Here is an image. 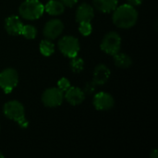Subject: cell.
Wrapping results in <instances>:
<instances>
[{
	"label": "cell",
	"instance_id": "obj_18",
	"mask_svg": "<svg viewBox=\"0 0 158 158\" xmlns=\"http://www.w3.org/2000/svg\"><path fill=\"white\" fill-rule=\"evenodd\" d=\"M69 66H70V69L73 72L80 73L81 71H82V69L84 68V61L82 58L78 57V56H77L71 57Z\"/></svg>",
	"mask_w": 158,
	"mask_h": 158
},
{
	"label": "cell",
	"instance_id": "obj_16",
	"mask_svg": "<svg viewBox=\"0 0 158 158\" xmlns=\"http://www.w3.org/2000/svg\"><path fill=\"white\" fill-rule=\"evenodd\" d=\"M113 56H114V63L118 68L126 69V68L131 67L132 64V60H131V56L125 53L118 52L116 55H114Z\"/></svg>",
	"mask_w": 158,
	"mask_h": 158
},
{
	"label": "cell",
	"instance_id": "obj_26",
	"mask_svg": "<svg viewBox=\"0 0 158 158\" xmlns=\"http://www.w3.org/2000/svg\"><path fill=\"white\" fill-rule=\"evenodd\" d=\"M2 157H4V155L0 152V158H2Z\"/></svg>",
	"mask_w": 158,
	"mask_h": 158
},
{
	"label": "cell",
	"instance_id": "obj_6",
	"mask_svg": "<svg viewBox=\"0 0 158 158\" xmlns=\"http://www.w3.org/2000/svg\"><path fill=\"white\" fill-rule=\"evenodd\" d=\"M19 74L14 69H6L0 72V88L5 94H10L18 85Z\"/></svg>",
	"mask_w": 158,
	"mask_h": 158
},
{
	"label": "cell",
	"instance_id": "obj_21",
	"mask_svg": "<svg viewBox=\"0 0 158 158\" xmlns=\"http://www.w3.org/2000/svg\"><path fill=\"white\" fill-rule=\"evenodd\" d=\"M70 87V81L67 78H61L57 81V88L62 92H66Z\"/></svg>",
	"mask_w": 158,
	"mask_h": 158
},
{
	"label": "cell",
	"instance_id": "obj_24",
	"mask_svg": "<svg viewBox=\"0 0 158 158\" xmlns=\"http://www.w3.org/2000/svg\"><path fill=\"white\" fill-rule=\"evenodd\" d=\"M127 1H128V4H130V5H131V6H139V5H141V4L143 3V0H127Z\"/></svg>",
	"mask_w": 158,
	"mask_h": 158
},
{
	"label": "cell",
	"instance_id": "obj_5",
	"mask_svg": "<svg viewBox=\"0 0 158 158\" xmlns=\"http://www.w3.org/2000/svg\"><path fill=\"white\" fill-rule=\"evenodd\" d=\"M121 46V37L116 31H110L105 35L101 42V49L111 56L116 55L119 52Z\"/></svg>",
	"mask_w": 158,
	"mask_h": 158
},
{
	"label": "cell",
	"instance_id": "obj_7",
	"mask_svg": "<svg viewBox=\"0 0 158 158\" xmlns=\"http://www.w3.org/2000/svg\"><path fill=\"white\" fill-rule=\"evenodd\" d=\"M64 100V94L58 88H49L46 89L42 95L43 104L47 107H56L59 106Z\"/></svg>",
	"mask_w": 158,
	"mask_h": 158
},
{
	"label": "cell",
	"instance_id": "obj_19",
	"mask_svg": "<svg viewBox=\"0 0 158 158\" xmlns=\"http://www.w3.org/2000/svg\"><path fill=\"white\" fill-rule=\"evenodd\" d=\"M20 35H23L27 39H34L37 35V30L32 25H23Z\"/></svg>",
	"mask_w": 158,
	"mask_h": 158
},
{
	"label": "cell",
	"instance_id": "obj_13",
	"mask_svg": "<svg viewBox=\"0 0 158 158\" xmlns=\"http://www.w3.org/2000/svg\"><path fill=\"white\" fill-rule=\"evenodd\" d=\"M110 69L104 64H100L96 66L94 71V78L93 81L94 84L98 85H104L110 78Z\"/></svg>",
	"mask_w": 158,
	"mask_h": 158
},
{
	"label": "cell",
	"instance_id": "obj_12",
	"mask_svg": "<svg viewBox=\"0 0 158 158\" xmlns=\"http://www.w3.org/2000/svg\"><path fill=\"white\" fill-rule=\"evenodd\" d=\"M94 17V10L91 5L87 3H82L78 6L76 11V20L79 23L83 21L91 22Z\"/></svg>",
	"mask_w": 158,
	"mask_h": 158
},
{
	"label": "cell",
	"instance_id": "obj_17",
	"mask_svg": "<svg viewBox=\"0 0 158 158\" xmlns=\"http://www.w3.org/2000/svg\"><path fill=\"white\" fill-rule=\"evenodd\" d=\"M40 52L44 56H50L55 52V45L50 40H43L40 43Z\"/></svg>",
	"mask_w": 158,
	"mask_h": 158
},
{
	"label": "cell",
	"instance_id": "obj_25",
	"mask_svg": "<svg viewBox=\"0 0 158 158\" xmlns=\"http://www.w3.org/2000/svg\"><path fill=\"white\" fill-rule=\"evenodd\" d=\"M151 157L152 158H157L158 157V153H157V150H156V149L153 150V152L151 153Z\"/></svg>",
	"mask_w": 158,
	"mask_h": 158
},
{
	"label": "cell",
	"instance_id": "obj_4",
	"mask_svg": "<svg viewBox=\"0 0 158 158\" xmlns=\"http://www.w3.org/2000/svg\"><path fill=\"white\" fill-rule=\"evenodd\" d=\"M57 45H58L60 52L64 56H66L69 58L77 56L79 54V51H80L79 40L71 35H66V36L62 37L58 41Z\"/></svg>",
	"mask_w": 158,
	"mask_h": 158
},
{
	"label": "cell",
	"instance_id": "obj_15",
	"mask_svg": "<svg viewBox=\"0 0 158 158\" xmlns=\"http://www.w3.org/2000/svg\"><path fill=\"white\" fill-rule=\"evenodd\" d=\"M65 10V6L60 0H50L44 6V11H46L49 15L58 16L62 14Z\"/></svg>",
	"mask_w": 158,
	"mask_h": 158
},
{
	"label": "cell",
	"instance_id": "obj_23",
	"mask_svg": "<svg viewBox=\"0 0 158 158\" xmlns=\"http://www.w3.org/2000/svg\"><path fill=\"white\" fill-rule=\"evenodd\" d=\"M64 6H69V7H72L73 6H75L78 2V0H60Z\"/></svg>",
	"mask_w": 158,
	"mask_h": 158
},
{
	"label": "cell",
	"instance_id": "obj_20",
	"mask_svg": "<svg viewBox=\"0 0 158 158\" xmlns=\"http://www.w3.org/2000/svg\"><path fill=\"white\" fill-rule=\"evenodd\" d=\"M79 31L83 36H89L92 33V31H93V27L91 25V22H88V21L80 22Z\"/></svg>",
	"mask_w": 158,
	"mask_h": 158
},
{
	"label": "cell",
	"instance_id": "obj_11",
	"mask_svg": "<svg viewBox=\"0 0 158 158\" xmlns=\"http://www.w3.org/2000/svg\"><path fill=\"white\" fill-rule=\"evenodd\" d=\"M64 98L67 100L68 103H69L72 106H78L81 105L85 98V93L83 90L78 87H69L66 92Z\"/></svg>",
	"mask_w": 158,
	"mask_h": 158
},
{
	"label": "cell",
	"instance_id": "obj_3",
	"mask_svg": "<svg viewBox=\"0 0 158 158\" xmlns=\"http://www.w3.org/2000/svg\"><path fill=\"white\" fill-rule=\"evenodd\" d=\"M19 15L28 20L39 19L44 12V6L39 0H25L19 7Z\"/></svg>",
	"mask_w": 158,
	"mask_h": 158
},
{
	"label": "cell",
	"instance_id": "obj_2",
	"mask_svg": "<svg viewBox=\"0 0 158 158\" xmlns=\"http://www.w3.org/2000/svg\"><path fill=\"white\" fill-rule=\"evenodd\" d=\"M3 112L7 118L16 121L22 129H26L29 126V122L25 118L24 106L19 101L13 100L6 103L3 107Z\"/></svg>",
	"mask_w": 158,
	"mask_h": 158
},
{
	"label": "cell",
	"instance_id": "obj_14",
	"mask_svg": "<svg viewBox=\"0 0 158 158\" xmlns=\"http://www.w3.org/2000/svg\"><path fill=\"white\" fill-rule=\"evenodd\" d=\"M118 0H94V7L102 13H109L118 6Z\"/></svg>",
	"mask_w": 158,
	"mask_h": 158
},
{
	"label": "cell",
	"instance_id": "obj_1",
	"mask_svg": "<svg viewBox=\"0 0 158 158\" xmlns=\"http://www.w3.org/2000/svg\"><path fill=\"white\" fill-rule=\"evenodd\" d=\"M112 19L117 27L121 29H130L136 24L138 12L133 6L124 4L115 8Z\"/></svg>",
	"mask_w": 158,
	"mask_h": 158
},
{
	"label": "cell",
	"instance_id": "obj_22",
	"mask_svg": "<svg viewBox=\"0 0 158 158\" xmlns=\"http://www.w3.org/2000/svg\"><path fill=\"white\" fill-rule=\"evenodd\" d=\"M96 84H94V82L92 81H89V82H87L85 85H84V89H83V92L84 93H86V94H93L94 91H95V89H96Z\"/></svg>",
	"mask_w": 158,
	"mask_h": 158
},
{
	"label": "cell",
	"instance_id": "obj_8",
	"mask_svg": "<svg viewBox=\"0 0 158 158\" xmlns=\"http://www.w3.org/2000/svg\"><path fill=\"white\" fill-rule=\"evenodd\" d=\"M93 103L97 110L106 111L113 108L115 105V100L110 94L106 92H100L94 95Z\"/></svg>",
	"mask_w": 158,
	"mask_h": 158
},
{
	"label": "cell",
	"instance_id": "obj_9",
	"mask_svg": "<svg viewBox=\"0 0 158 158\" xmlns=\"http://www.w3.org/2000/svg\"><path fill=\"white\" fill-rule=\"evenodd\" d=\"M64 30V24L60 19H53L48 20L44 27V35L47 39H56Z\"/></svg>",
	"mask_w": 158,
	"mask_h": 158
},
{
	"label": "cell",
	"instance_id": "obj_10",
	"mask_svg": "<svg viewBox=\"0 0 158 158\" xmlns=\"http://www.w3.org/2000/svg\"><path fill=\"white\" fill-rule=\"evenodd\" d=\"M23 28V23L18 16L12 15L5 19V29L10 35H20Z\"/></svg>",
	"mask_w": 158,
	"mask_h": 158
}]
</instances>
